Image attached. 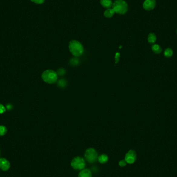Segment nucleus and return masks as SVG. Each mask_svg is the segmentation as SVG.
I'll list each match as a JSON object with an SVG mask.
<instances>
[{
	"instance_id": "nucleus-9",
	"label": "nucleus",
	"mask_w": 177,
	"mask_h": 177,
	"mask_svg": "<svg viewBox=\"0 0 177 177\" xmlns=\"http://www.w3.org/2000/svg\"><path fill=\"white\" fill-rule=\"evenodd\" d=\"M100 3L103 7L106 8H109L113 6L111 0H100Z\"/></svg>"
},
{
	"instance_id": "nucleus-14",
	"label": "nucleus",
	"mask_w": 177,
	"mask_h": 177,
	"mask_svg": "<svg viewBox=\"0 0 177 177\" xmlns=\"http://www.w3.org/2000/svg\"><path fill=\"white\" fill-rule=\"evenodd\" d=\"M98 160L99 162L101 164H105L107 163L108 161V157L106 154H102L98 157Z\"/></svg>"
},
{
	"instance_id": "nucleus-10",
	"label": "nucleus",
	"mask_w": 177,
	"mask_h": 177,
	"mask_svg": "<svg viewBox=\"0 0 177 177\" xmlns=\"http://www.w3.org/2000/svg\"><path fill=\"white\" fill-rule=\"evenodd\" d=\"M151 49H152V51L154 52V54H161L162 51V48H161V47L159 45L156 44H153L151 47Z\"/></svg>"
},
{
	"instance_id": "nucleus-18",
	"label": "nucleus",
	"mask_w": 177,
	"mask_h": 177,
	"mask_svg": "<svg viewBox=\"0 0 177 177\" xmlns=\"http://www.w3.org/2000/svg\"><path fill=\"white\" fill-rule=\"evenodd\" d=\"M119 164L121 167L125 166V165H126V162L125 161V160H121L119 162Z\"/></svg>"
},
{
	"instance_id": "nucleus-17",
	"label": "nucleus",
	"mask_w": 177,
	"mask_h": 177,
	"mask_svg": "<svg viewBox=\"0 0 177 177\" xmlns=\"http://www.w3.org/2000/svg\"><path fill=\"white\" fill-rule=\"evenodd\" d=\"M6 111V108L2 104H0V114L4 113Z\"/></svg>"
},
{
	"instance_id": "nucleus-8",
	"label": "nucleus",
	"mask_w": 177,
	"mask_h": 177,
	"mask_svg": "<svg viewBox=\"0 0 177 177\" xmlns=\"http://www.w3.org/2000/svg\"><path fill=\"white\" fill-rule=\"evenodd\" d=\"M156 6V0H145L143 3V8L147 11H151Z\"/></svg>"
},
{
	"instance_id": "nucleus-3",
	"label": "nucleus",
	"mask_w": 177,
	"mask_h": 177,
	"mask_svg": "<svg viewBox=\"0 0 177 177\" xmlns=\"http://www.w3.org/2000/svg\"><path fill=\"white\" fill-rule=\"evenodd\" d=\"M41 78L44 81L48 84H52L57 81V74L52 70H46L42 73Z\"/></svg>"
},
{
	"instance_id": "nucleus-19",
	"label": "nucleus",
	"mask_w": 177,
	"mask_h": 177,
	"mask_svg": "<svg viewBox=\"0 0 177 177\" xmlns=\"http://www.w3.org/2000/svg\"><path fill=\"white\" fill-rule=\"evenodd\" d=\"M33 2H34L35 3L38 4H43L45 0H30Z\"/></svg>"
},
{
	"instance_id": "nucleus-12",
	"label": "nucleus",
	"mask_w": 177,
	"mask_h": 177,
	"mask_svg": "<svg viewBox=\"0 0 177 177\" xmlns=\"http://www.w3.org/2000/svg\"><path fill=\"white\" fill-rule=\"evenodd\" d=\"M156 41V36L153 33H151L148 36V41L151 44H154Z\"/></svg>"
},
{
	"instance_id": "nucleus-13",
	"label": "nucleus",
	"mask_w": 177,
	"mask_h": 177,
	"mask_svg": "<svg viewBox=\"0 0 177 177\" xmlns=\"http://www.w3.org/2000/svg\"><path fill=\"white\" fill-rule=\"evenodd\" d=\"M115 11L113 8H107L104 12V16L107 18H111L115 14Z\"/></svg>"
},
{
	"instance_id": "nucleus-20",
	"label": "nucleus",
	"mask_w": 177,
	"mask_h": 177,
	"mask_svg": "<svg viewBox=\"0 0 177 177\" xmlns=\"http://www.w3.org/2000/svg\"><path fill=\"white\" fill-rule=\"evenodd\" d=\"M176 33H177V31H176Z\"/></svg>"
},
{
	"instance_id": "nucleus-16",
	"label": "nucleus",
	"mask_w": 177,
	"mask_h": 177,
	"mask_svg": "<svg viewBox=\"0 0 177 177\" xmlns=\"http://www.w3.org/2000/svg\"><path fill=\"white\" fill-rule=\"evenodd\" d=\"M7 129L4 125H0V136H4L6 134Z\"/></svg>"
},
{
	"instance_id": "nucleus-4",
	"label": "nucleus",
	"mask_w": 177,
	"mask_h": 177,
	"mask_svg": "<svg viewBox=\"0 0 177 177\" xmlns=\"http://www.w3.org/2000/svg\"><path fill=\"white\" fill-rule=\"evenodd\" d=\"M84 156L87 161L89 163H94L97 159V151L93 148L87 149L86 151Z\"/></svg>"
},
{
	"instance_id": "nucleus-2",
	"label": "nucleus",
	"mask_w": 177,
	"mask_h": 177,
	"mask_svg": "<svg viewBox=\"0 0 177 177\" xmlns=\"http://www.w3.org/2000/svg\"><path fill=\"white\" fill-rule=\"evenodd\" d=\"M113 9L118 14H124L128 10V5L126 2L123 0H116L113 4Z\"/></svg>"
},
{
	"instance_id": "nucleus-1",
	"label": "nucleus",
	"mask_w": 177,
	"mask_h": 177,
	"mask_svg": "<svg viewBox=\"0 0 177 177\" xmlns=\"http://www.w3.org/2000/svg\"><path fill=\"white\" fill-rule=\"evenodd\" d=\"M69 49L72 54L76 57L81 56L84 52V47L82 44L75 40L70 41Z\"/></svg>"
},
{
	"instance_id": "nucleus-15",
	"label": "nucleus",
	"mask_w": 177,
	"mask_h": 177,
	"mask_svg": "<svg viewBox=\"0 0 177 177\" xmlns=\"http://www.w3.org/2000/svg\"><path fill=\"white\" fill-rule=\"evenodd\" d=\"M164 54L165 57H172V56L173 55V50L170 48H167L165 50Z\"/></svg>"
},
{
	"instance_id": "nucleus-11",
	"label": "nucleus",
	"mask_w": 177,
	"mask_h": 177,
	"mask_svg": "<svg viewBox=\"0 0 177 177\" xmlns=\"http://www.w3.org/2000/svg\"><path fill=\"white\" fill-rule=\"evenodd\" d=\"M78 177H92L91 172L88 169H84L79 173Z\"/></svg>"
},
{
	"instance_id": "nucleus-6",
	"label": "nucleus",
	"mask_w": 177,
	"mask_h": 177,
	"mask_svg": "<svg viewBox=\"0 0 177 177\" xmlns=\"http://www.w3.org/2000/svg\"><path fill=\"white\" fill-rule=\"evenodd\" d=\"M136 159V153L134 150H129L125 155V160L126 163L133 164Z\"/></svg>"
},
{
	"instance_id": "nucleus-5",
	"label": "nucleus",
	"mask_w": 177,
	"mask_h": 177,
	"mask_svg": "<svg viewBox=\"0 0 177 177\" xmlns=\"http://www.w3.org/2000/svg\"><path fill=\"white\" fill-rule=\"evenodd\" d=\"M72 167L77 170H81L85 166V162L83 158L81 157H76L72 160L71 162Z\"/></svg>"
},
{
	"instance_id": "nucleus-7",
	"label": "nucleus",
	"mask_w": 177,
	"mask_h": 177,
	"mask_svg": "<svg viewBox=\"0 0 177 177\" xmlns=\"http://www.w3.org/2000/svg\"><path fill=\"white\" fill-rule=\"evenodd\" d=\"M11 167V164L8 160L5 158H0V169L4 172L9 170Z\"/></svg>"
}]
</instances>
